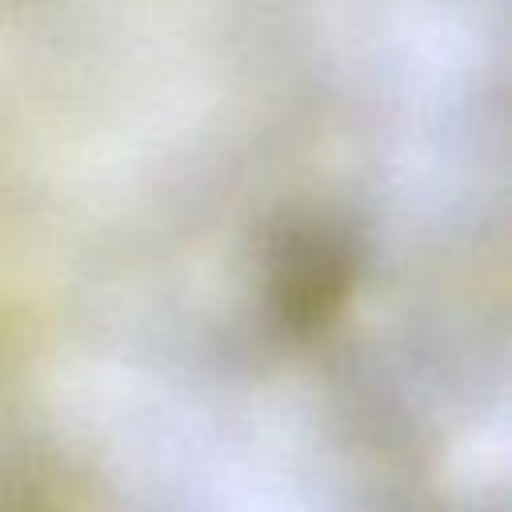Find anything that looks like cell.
<instances>
[{"label": "cell", "mask_w": 512, "mask_h": 512, "mask_svg": "<svg viewBox=\"0 0 512 512\" xmlns=\"http://www.w3.org/2000/svg\"><path fill=\"white\" fill-rule=\"evenodd\" d=\"M348 284V248L324 232H296L280 256V308L292 324L324 320Z\"/></svg>", "instance_id": "obj_1"}]
</instances>
